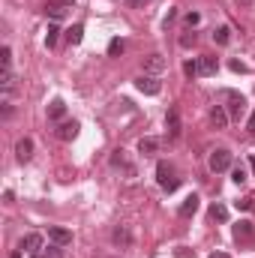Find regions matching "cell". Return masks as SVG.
Returning <instances> with one entry per match:
<instances>
[{
	"label": "cell",
	"instance_id": "cell-32",
	"mask_svg": "<svg viewBox=\"0 0 255 258\" xmlns=\"http://www.w3.org/2000/svg\"><path fill=\"white\" fill-rule=\"evenodd\" d=\"M210 258H228V255H225V252H213Z\"/></svg>",
	"mask_w": 255,
	"mask_h": 258
},
{
	"label": "cell",
	"instance_id": "cell-16",
	"mask_svg": "<svg viewBox=\"0 0 255 258\" xmlns=\"http://www.w3.org/2000/svg\"><path fill=\"white\" fill-rule=\"evenodd\" d=\"M144 66H147L150 72H162V69H165V60H162V54H150Z\"/></svg>",
	"mask_w": 255,
	"mask_h": 258
},
{
	"label": "cell",
	"instance_id": "cell-22",
	"mask_svg": "<svg viewBox=\"0 0 255 258\" xmlns=\"http://www.w3.org/2000/svg\"><path fill=\"white\" fill-rule=\"evenodd\" d=\"M231 180H234V183H246V168H243V165H237V168L231 171Z\"/></svg>",
	"mask_w": 255,
	"mask_h": 258
},
{
	"label": "cell",
	"instance_id": "cell-10",
	"mask_svg": "<svg viewBox=\"0 0 255 258\" xmlns=\"http://www.w3.org/2000/svg\"><path fill=\"white\" fill-rule=\"evenodd\" d=\"M15 153H18V159H21V162H27V159L33 156V141H30V138H21V141H18V147H15Z\"/></svg>",
	"mask_w": 255,
	"mask_h": 258
},
{
	"label": "cell",
	"instance_id": "cell-19",
	"mask_svg": "<svg viewBox=\"0 0 255 258\" xmlns=\"http://www.w3.org/2000/svg\"><path fill=\"white\" fill-rule=\"evenodd\" d=\"M81 36H84V27H81V24H75V27L66 33V39H69L72 45H78V42H81Z\"/></svg>",
	"mask_w": 255,
	"mask_h": 258
},
{
	"label": "cell",
	"instance_id": "cell-9",
	"mask_svg": "<svg viewBox=\"0 0 255 258\" xmlns=\"http://www.w3.org/2000/svg\"><path fill=\"white\" fill-rule=\"evenodd\" d=\"M210 120H213V126H216V129H225L231 117H228V111H225L222 105H213V111H210Z\"/></svg>",
	"mask_w": 255,
	"mask_h": 258
},
{
	"label": "cell",
	"instance_id": "cell-14",
	"mask_svg": "<svg viewBox=\"0 0 255 258\" xmlns=\"http://www.w3.org/2000/svg\"><path fill=\"white\" fill-rule=\"evenodd\" d=\"M234 237H237V240L252 237V222H237V225H234Z\"/></svg>",
	"mask_w": 255,
	"mask_h": 258
},
{
	"label": "cell",
	"instance_id": "cell-34",
	"mask_svg": "<svg viewBox=\"0 0 255 258\" xmlns=\"http://www.w3.org/2000/svg\"><path fill=\"white\" fill-rule=\"evenodd\" d=\"M249 165H252V171H255V153H252V159H249Z\"/></svg>",
	"mask_w": 255,
	"mask_h": 258
},
{
	"label": "cell",
	"instance_id": "cell-28",
	"mask_svg": "<svg viewBox=\"0 0 255 258\" xmlns=\"http://www.w3.org/2000/svg\"><path fill=\"white\" fill-rule=\"evenodd\" d=\"M198 21H201V15H198V12H189V15H186V24H189V27H195Z\"/></svg>",
	"mask_w": 255,
	"mask_h": 258
},
{
	"label": "cell",
	"instance_id": "cell-23",
	"mask_svg": "<svg viewBox=\"0 0 255 258\" xmlns=\"http://www.w3.org/2000/svg\"><path fill=\"white\" fill-rule=\"evenodd\" d=\"M183 72H186L189 78H195V75H201V72H198V60H189V63H183Z\"/></svg>",
	"mask_w": 255,
	"mask_h": 258
},
{
	"label": "cell",
	"instance_id": "cell-12",
	"mask_svg": "<svg viewBox=\"0 0 255 258\" xmlns=\"http://www.w3.org/2000/svg\"><path fill=\"white\" fill-rule=\"evenodd\" d=\"M159 144H162L159 138H141V141H138V150H141V153H156Z\"/></svg>",
	"mask_w": 255,
	"mask_h": 258
},
{
	"label": "cell",
	"instance_id": "cell-11",
	"mask_svg": "<svg viewBox=\"0 0 255 258\" xmlns=\"http://www.w3.org/2000/svg\"><path fill=\"white\" fill-rule=\"evenodd\" d=\"M75 135H78V123H75V120H66V123L57 126V138H63V141L75 138Z\"/></svg>",
	"mask_w": 255,
	"mask_h": 258
},
{
	"label": "cell",
	"instance_id": "cell-7",
	"mask_svg": "<svg viewBox=\"0 0 255 258\" xmlns=\"http://www.w3.org/2000/svg\"><path fill=\"white\" fill-rule=\"evenodd\" d=\"M21 249L30 252V255H39V249H42V234H27V237L21 240Z\"/></svg>",
	"mask_w": 255,
	"mask_h": 258
},
{
	"label": "cell",
	"instance_id": "cell-30",
	"mask_svg": "<svg viewBox=\"0 0 255 258\" xmlns=\"http://www.w3.org/2000/svg\"><path fill=\"white\" fill-rule=\"evenodd\" d=\"M54 3H60V6H66V9H69V6H72L75 0H54Z\"/></svg>",
	"mask_w": 255,
	"mask_h": 258
},
{
	"label": "cell",
	"instance_id": "cell-1",
	"mask_svg": "<svg viewBox=\"0 0 255 258\" xmlns=\"http://www.w3.org/2000/svg\"><path fill=\"white\" fill-rule=\"evenodd\" d=\"M156 180H159V186L168 189V192H174L177 183H180V180L174 177V168H171L168 162H159V165H156Z\"/></svg>",
	"mask_w": 255,
	"mask_h": 258
},
{
	"label": "cell",
	"instance_id": "cell-31",
	"mask_svg": "<svg viewBox=\"0 0 255 258\" xmlns=\"http://www.w3.org/2000/svg\"><path fill=\"white\" fill-rule=\"evenodd\" d=\"M249 132H255V111H252V117H249Z\"/></svg>",
	"mask_w": 255,
	"mask_h": 258
},
{
	"label": "cell",
	"instance_id": "cell-6",
	"mask_svg": "<svg viewBox=\"0 0 255 258\" xmlns=\"http://www.w3.org/2000/svg\"><path fill=\"white\" fill-rule=\"evenodd\" d=\"M165 129H168V138H177V135H180V114H177V108H168V114H165Z\"/></svg>",
	"mask_w": 255,
	"mask_h": 258
},
{
	"label": "cell",
	"instance_id": "cell-2",
	"mask_svg": "<svg viewBox=\"0 0 255 258\" xmlns=\"http://www.w3.org/2000/svg\"><path fill=\"white\" fill-rule=\"evenodd\" d=\"M228 168H231V153H228V150H222V147H219V150H213V153H210V171H213V174H219V171H228Z\"/></svg>",
	"mask_w": 255,
	"mask_h": 258
},
{
	"label": "cell",
	"instance_id": "cell-21",
	"mask_svg": "<svg viewBox=\"0 0 255 258\" xmlns=\"http://www.w3.org/2000/svg\"><path fill=\"white\" fill-rule=\"evenodd\" d=\"M213 39H216L219 45H228V39H231V30H228V27H219V30L213 33Z\"/></svg>",
	"mask_w": 255,
	"mask_h": 258
},
{
	"label": "cell",
	"instance_id": "cell-8",
	"mask_svg": "<svg viewBox=\"0 0 255 258\" xmlns=\"http://www.w3.org/2000/svg\"><path fill=\"white\" fill-rule=\"evenodd\" d=\"M219 69V60L213 57V54H204V57H198V72L201 75H213Z\"/></svg>",
	"mask_w": 255,
	"mask_h": 258
},
{
	"label": "cell",
	"instance_id": "cell-20",
	"mask_svg": "<svg viewBox=\"0 0 255 258\" xmlns=\"http://www.w3.org/2000/svg\"><path fill=\"white\" fill-rule=\"evenodd\" d=\"M210 216H213V219H219V222H225V219H228V207L213 204V207H210Z\"/></svg>",
	"mask_w": 255,
	"mask_h": 258
},
{
	"label": "cell",
	"instance_id": "cell-33",
	"mask_svg": "<svg viewBox=\"0 0 255 258\" xmlns=\"http://www.w3.org/2000/svg\"><path fill=\"white\" fill-rule=\"evenodd\" d=\"M129 6H138V3H141V0H126Z\"/></svg>",
	"mask_w": 255,
	"mask_h": 258
},
{
	"label": "cell",
	"instance_id": "cell-24",
	"mask_svg": "<svg viewBox=\"0 0 255 258\" xmlns=\"http://www.w3.org/2000/svg\"><path fill=\"white\" fill-rule=\"evenodd\" d=\"M3 69H12V51H9V45H3Z\"/></svg>",
	"mask_w": 255,
	"mask_h": 258
},
{
	"label": "cell",
	"instance_id": "cell-15",
	"mask_svg": "<svg viewBox=\"0 0 255 258\" xmlns=\"http://www.w3.org/2000/svg\"><path fill=\"white\" fill-rule=\"evenodd\" d=\"M195 210H198V195H189V198L180 204V216H192Z\"/></svg>",
	"mask_w": 255,
	"mask_h": 258
},
{
	"label": "cell",
	"instance_id": "cell-29",
	"mask_svg": "<svg viewBox=\"0 0 255 258\" xmlns=\"http://www.w3.org/2000/svg\"><path fill=\"white\" fill-rule=\"evenodd\" d=\"M237 207H240V210H249L255 204H252V198H243V201H237Z\"/></svg>",
	"mask_w": 255,
	"mask_h": 258
},
{
	"label": "cell",
	"instance_id": "cell-3",
	"mask_svg": "<svg viewBox=\"0 0 255 258\" xmlns=\"http://www.w3.org/2000/svg\"><path fill=\"white\" fill-rule=\"evenodd\" d=\"M222 96L231 102V105H228V108H231V111H228V117L240 120V117H243V111H246V99H243V96H237V93H231V90H225Z\"/></svg>",
	"mask_w": 255,
	"mask_h": 258
},
{
	"label": "cell",
	"instance_id": "cell-17",
	"mask_svg": "<svg viewBox=\"0 0 255 258\" xmlns=\"http://www.w3.org/2000/svg\"><path fill=\"white\" fill-rule=\"evenodd\" d=\"M63 114H66V105L60 102V99H54V102H51V108H48V117H51V120H60Z\"/></svg>",
	"mask_w": 255,
	"mask_h": 258
},
{
	"label": "cell",
	"instance_id": "cell-13",
	"mask_svg": "<svg viewBox=\"0 0 255 258\" xmlns=\"http://www.w3.org/2000/svg\"><path fill=\"white\" fill-rule=\"evenodd\" d=\"M111 237H114V243H117V246H129V243H132V234H129L123 225H120V228H114V234H111Z\"/></svg>",
	"mask_w": 255,
	"mask_h": 258
},
{
	"label": "cell",
	"instance_id": "cell-18",
	"mask_svg": "<svg viewBox=\"0 0 255 258\" xmlns=\"http://www.w3.org/2000/svg\"><path fill=\"white\" fill-rule=\"evenodd\" d=\"M45 12H48L51 18H63V15H66V6H60V3H54V0H51V3L45 6Z\"/></svg>",
	"mask_w": 255,
	"mask_h": 258
},
{
	"label": "cell",
	"instance_id": "cell-5",
	"mask_svg": "<svg viewBox=\"0 0 255 258\" xmlns=\"http://www.w3.org/2000/svg\"><path fill=\"white\" fill-rule=\"evenodd\" d=\"M48 237H51L54 246H69V243H72V231H66L60 225H51V228H48Z\"/></svg>",
	"mask_w": 255,
	"mask_h": 258
},
{
	"label": "cell",
	"instance_id": "cell-25",
	"mask_svg": "<svg viewBox=\"0 0 255 258\" xmlns=\"http://www.w3.org/2000/svg\"><path fill=\"white\" fill-rule=\"evenodd\" d=\"M123 51V39H111V45H108V54H120Z\"/></svg>",
	"mask_w": 255,
	"mask_h": 258
},
{
	"label": "cell",
	"instance_id": "cell-26",
	"mask_svg": "<svg viewBox=\"0 0 255 258\" xmlns=\"http://www.w3.org/2000/svg\"><path fill=\"white\" fill-rule=\"evenodd\" d=\"M57 33H60L57 27H48V36H45V42H48V45H54V42H57Z\"/></svg>",
	"mask_w": 255,
	"mask_h": 258
},
{
	"label": "cell",
	"instance_id": "cell-35",
	"mask_svg": "<svg viewBox=\"0 0 255 258\" xmlns=\"http://www.w3.org/2000/svg\"><path fill=\"white\" fill-rule=\"evenodd\" d=\"M243 3H249V0H243Z\"/></svg>",
	"mask_w": 255,
	"mask_h": 258
},
{
	"label": "cell",
	"instance_id": "cell-4",
	"mask_svg": "<svg viewBox=\"0 0 255 258\" xmlns=\"http://www.w3.org/2000/svg\"><path fill=\"white\" fill-rule=\"evenodd\" d=\"M135 87H138L141 93H147V96H156V93L162 90V84H159V81H156L153 75H141V78L135 81Z\"/></svg>",
	"mask_w": 255,
	"mask_h": 258
},
{
	"label": "cell",
	"instance_id": "cell-27",
	"mask_svg": "<svg viewBox=\"0 0 255 258\" xmlns=\"http://www.w3.org/2000/svg\"><path fill=\"white\" fill-rule=\"evenodd\" d=\"M180 45H183V48L195 45V33H186V36H180Z\"/></svg>",
	"mask_w": 255,
	"mask_h": 258
}]
</instances>
